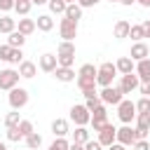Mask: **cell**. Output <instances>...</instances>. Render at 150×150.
<instances>
[{"label":"cell","mask_w":150,"mask_h":150,"mask_svg":"<svg viewBox=\"0 0 150 150\" xmlns=\"http://www.w3.org/2000/svg\"><path fill=\"white\" fill-rule=\"evenodd\" d=\"M115 73H117V66H115V63H110V61L101 63V66H98V75H96V84H101V87H112Z\"/></svg>","instance_id":"1"},{"label":"cell","mask_w":150,"mask_h":150,"mask_svg":"<svg viewBox=\"0 0 150 150\" xmlns=\"http://www.w3.org/2000/svg\"><path fill=\"white\" fill-rule=\"evenodd\" d=\"M98 96H101V101L108 103V105H120L122 98H124V94H122L120 87H103V91H101Z\"/></svg>","instance_id":"2"},{"label":"cell","mask_w":150,"mask_h":150,"mask_svg":"<svg viewBox=\"0 0 150 150\" xmlns=\"http://www.w3.org/2000/svg\"><path fill=\"white\" fill-rule=\"evenodd\" d=\"M7 101H9V105H12L14 110H21V108L28 103V91H26L23 87H14V89L9 91V96H7Z\"/></svg>","instance_id":"3"},{"label":"cell","mask_w":150,"mask_h":150,"mask_svg":"<svg viewBox=\"0 0 150 150\" xmlns=\"http://www.w3.org/2000/svg\"><path fill=\"white\" fill-rule=\"evenodd\" d=\"M70 120L77 124V127H87L91 122V112L87 105H73L70 108Z\"/></svg>","instance_id":"4"},{"label":"cell","mask_w":150,"mask_h":150,"mask_svg":"<svg viewBox=\"0 0 150 150\" xmlns=\"http://www.w3.org/2000/svg\"><path fill=\"white\" fill-rule=\"evenodd\" d=\"M19 70H12V68H5V70H0V89H7V91H12L16 84H19Z\"/></svg>","instance_id":"5"},{"label":"cell","mask_w":150,"mask_h":150,"mask_svg":"<svg viewBox=\"0 0 150 150\" xmlns=\"http://www.w3.org/2000/svg\"><path fill=\"white\" fill-rule=\"evenodd\" d=\"M59 33H61V38L66 40V42H73L75 40V35H77V21H70V19H61L59 21Z\"/></svg>","instance_id":"6"},{"label":"cell","mask_w":150,"mask_h":150,"mask_svg":"<svg viewBox=\"0 0 150 150\" xmlns=\"http://www.w3.org/2000/svg\"><path fill=\"white\" fill-rule=\"evenodd\" d=\"M117 115H120V120H122L124 124H129L131 120H136V103L122 98V103L117 105Z\"/></svg>","instance_id":"7"},{"label":"cell","mask_w":150,"mask_h":150,"mask_svg":"<svg viewBox=\"0 0 150 150\" xmlns=\"http://www.w3.org/2000/svg\"><path fill=\"white\" fill-rule=\"evenodd\" d=\"M98 143H101L103 148H110L112 143H117V129H115L112 124H105V127L98 131Z\"/></svg>","instance_id":"8"},{"label":"cell","mask_w":150,"mask_h":150,"mask_svg":"<svg viewBox=\"0 0 150 150\" xmlns=\"http://www.w3.org/2000/svg\"><path fill=\"white\" fill-rule=\"evenodd\" d=\"M138 87H141V77H138L136 73L122 75V82H120V89H122V94H131V91H136Z\"/></svg>","instance_id":"9"},{"label":"cell","mask_w":150,"mask_h":150,"mask_svg":"<svg viewBox=\"0 0 150 150\" xmlns=\"http://www.w3.org/2000/svg\"><path fill=\"white\" fill-rule=\"evenodd\" d=\"M105 124H108V112H105V105H98V108L91 112V129H94V131H101Z\"/></svg>","instance_id":"10"},{"label":"cell","mask_w":150,"mask_h":150,"mask_svg":"<svg viewBox=\"0 0 150 150\" xmlns=\"http://www.w3.org/2000/svg\"><path fill=\"white\" fill-rule=\"evenodd\" d=\"M138 138H136V129H131L129 124H124V127H120L117 129V143H122V145H134Z\"/></svg>","instance_id":"11"},{"label":"cell","mask_w":150,"mask_h":150,"mask_svg":"<svg viewBox=\"0 0 150 150\" xmlns=\"http://www.w3.org/2000/svg\"><path fill=\"white\" fill-rule=\"evenodd\" d=\"M148 54H150V49H148V45L145 42H134L131 45V52H129V56L138 63V61H143V59H148Z\"/></svg>","instance_id":"12"},{"label":"cell","mask_w":150,"mask_h":150,"mask_svg":"<svg viewBox=\"0 0 150 150\" xmlns=\"http://www.w3.org/2000/svg\"><path fill=\"white\" fill-rule=\"evenodd\" d=\"M59 68V59H56V54H42L40 56V70H45V73H54Z\"/></svg>","instance_id":"13"},{"label":"cell","mask_w":150,"mask_h":150,"mask_svg":"<svg viewBox=\"0 0 150 150\" xmlns=\"http://www.w3.org/2000/svg\"><path fill=\"white\" fill-rule=\"evenodd\" d=\"M115 66H117V73H122V75L136 73V63H134V59H131V56H120Z\"/></svg>","instance_id":"14"},{"label":"cell","mask_w":150,"mask_h":150,"mask_svg":"<svg viewBox=\"0 0 150 150\" xmlns=\"http://www.w3.org/2000/svg\"><path fill=\"white\" fill-rule=\"evenodd\" d=\"M129 30H131V23L127 21V19H120L117 23H115V38L117 40H124V38H129Z\"/></svg>","instance_id":"15"},{"label":"cell","mask_w":150,"mask_h":150,"mask_svg":"<svg viewBox=\"0 0 150 150\" xmlns=\"http://www.w3.org/2000/svg\"><path fill=\"white\" fill-rule=\"evenodd\" d=\"M77 87H80V91L82 94H89V91H96V77H80L77 75Z\"/></svg>","instance_id":"16"},{"label":"cell","mask_w":150,"mask_h":150,"mask_svg":"<svg viewBox=\"0 0 150 150\" xmlns=\"http://www.w3.org/2000/svg\"><path fill=\"white\" fill-rule=\"evenodd\" d=\"M52 131H54V136H56V138H66V134H68L70 129H68V122H66V120L56 117V120L52 122Z\"/></svg>","instance_id":"17"},{"label":"cell","mask_w":150,"mask_h":150,"mask_svg":"<svg viewBox=\"0 0 150 150\" xmlns=\"http://www.w3.org/2000/svg\"><path fill=\"white\" fill-rule=\"evenodd\" d=\"M136 75L141 77V82H150V59H143L136 63Z\"/></svg>","instance_id":"18"},{"label":"cell","mask_w":150,"mask_h":150,"mask_svg":"<svg viewBox=\"0 0 150 150\" xmlns=\"http://www.w3.org/2000/svg\"><path fill=\"white\" fill-rule=\"evenodd\" d=\"M54 77H56L59 82H73V80H77V77H75V70H73V68H61V66H59V68L54 70Z\"/></svg>","instance_id":"19"},{"label":"cell","mask_w":150,"mask_h":150,"mask_svg":"<svg viewBox=\"0 0 150 150\" xmlns=\"http://www.w3.org/2000/svg\"><path fill=\"white\" fill-rule=\"evenodd\" d=\"M35 23H38V28H40L42 33H49V30L54 28V19H52V14H40V16L35 19Z\"/></svg>","instance_id":"20"},{"label":"cell","mask_w":150,"mask_h":150,"mask_svg":"<svg viewBox=\"0 0 150 150\" xmlns=\"http://www.w3.org/2000/svg\"><path fill=\"white\" fill-rule=\"evenodd\" d=\"M35 73H38V68H35L33 61H21V66H19V75L21 77L30 80V77H35Z\"/></svg>","instance_id":"21"},{"label":"cell","mask_w":150,"mask_h":150,"mask_svg":"<svg viewBox=\"0 0 150 150\" xmlns=\"http://www.w3.org/2000/svg\"><path fill=\"white\" fill-rule=\"evenodd\" d=\"M16 30V19H12V16H0V33H5V35H9V33H14Z\"/></svg>","instance_id":"22"},{"label":"cell","mask_w":150,"mask_h":150,"mask_svg":"<svg viewBox=\"0 0 150 150\" xmlns=\"http://www.w3.org/2000/svg\"><path fill=\"white\" fill-rule=\"evenodd\" d=\"M35 28H38L35 19H19V26H16V30H19V33H23V35H30Z\"/></svg>","instance_id":"23"},{"label":"cell","mask_w":150,"mask_h":150,"mask_svg":"<svg viewBox=\"0 0 150 150\" xmlns=\"http://www.w3.org/2000/svg\"><path fill=\"white\" fill-rule=\"evenodd\" d=\"M23 42H26V35H23V33H19V30H14V33H9V35H7V45H9V47H14V49H21V47H23Z\"/></svg>","instance_id":"24"},{"label":"cell","mask_w":150,"mask_h":150,"mask_svg":"<svg viewBox=\"0 0 150 150\" xmlns=\"http://www.w3.org/2000/svg\"><path fill=\"white\" fill-rule=\"evenodd\" d=\"M84 98H87V108H89V112H94L98 105H103V101H101V96L96 94V91H89V94H84Z\"/></svg>","instance_id":"25"},{"label":"cell","mask_w":150,"mask_h":150,"mask_svg":"<svg viewBox=\"0 0 150 150\" xmlns=\"http://www.w3.org/2000/svg\"><path fill=\"white\" fill-rule=\"evenodd\" d=\"M56 56H73L75 59V42H61L59 45V52H56Z\"/></svg>","instance_id":"26"},{"label":"cell","mask_w":150,"mask_h":150,"mask_svg":"<svg viewBox=\"0 0 150 150\" xmlns=\"http://www.w3.org/2000/svg\"><path fill=\"white\" fill-rule=\"evenodd\" d=\"M87 141H89V129H87V127H77V129L73 131V143H82V145H84Z\"/></svg>","instance_id":"27"},{"label":"cell","mask_w":150,"mask_h":150,"mask_svg":"<svg viewBox=\"0 0 150 150\" xmlns=\"http://www.w3.org/2000/svg\"><path fill=\"white\" fill-rule=\"evenodd\" d=\"M63 16H66V19H70V21H77V19L82 16V7H80L77 2H75V5H68V7H66V14H63Z\"/></svg>","instance_id":"28"},{"label":"cell","mask_w":150,"mask_h":150,"mask_svg":"<svg viewBox=\"0 0 150 150\" xmlns=\"http://www.w3.org/2000/svg\"><path fill=\"white\" fill-rule=\"evenodd\" d=\"M77 75H80V77H96V75H98V68H96L94 63H84V66H80Z\"/></svg>","instance_id":"29"},{"label":"cell","mask_w":150,"mask_h":150,"mask_svg":"<svg viewBox=\"0 0 150 150\" xmlns=\"http://www.w3.org/2000/svg\"><path fill=\"white\" fill-rule=\"evenodd\" d=\"M47 5H49V12L52 14H66V7H68L66 0H49Z\"/></svg>","instance_id":"30"},{"label":"cell","mask_w":150,"mask_h":150,"mask_svg":"<svg viewBox=\"0 0 150 150\" xmlns=\"http://www.w3.org/2000/svg\"><path fill=\"white\" fill-rule=\"evenodd\" d=\"M136 115H150V96H143L136 101Z\"/></svg>","instance_id":"31"},{"label":"cell","mask_w":150,"mask_h":150,"mask_svg":"<svg viewBox=\"0 0 150 150\" xmlns=\"http://www.w3.org/2000/svg\"><path fill=\"white\" fill-rule=\"evenodd\" d=\"M26 145H28L30 150H35V148H40V145H42V136H40L38 131H33L30 136H26Z\"/></svg>","instance_id":"32"},{"label":"cell","mask_w":150,"mask_h":150,"mask_svg":"<svg viewBox=\"0 0 150 150\" xmlns=\"http://www.w3.org/2000/svg\"><path fill=\"white\" fill-rule=\"evenodd\" d=\"M30 7H33V2H30V0H19V2L14 5L16 14H21V16H26V14L30 12Z\"/></svg>","instance_id":"33"},{"label":"cell","mask_w":150,"mask_h":150,"mask_svg":"<svg viewBox=\"0 0 150 150\" xmlns=\"http://www.w3.org/2000/svg\"><path fill=\"white\" fill-rule=\"evenodd\" d=\"M129 38H131L134 42H141V40L145 38V33H143V26H131V30H129Z\"/></svg>","instance_id":"34"},{"label":"cell","mask_w":150,"mask_h":150,"mask_svg":"<svg viewBox=\"0 0 150 150\" xmlns=\"http://www.w3.org/2000/svg\"><path fill=\"white\" fill-rule=\"evenodd\" d=\"M19 122H21V117H19V112L14 110V112H7V117H5V127L9 129V127H19Z\"/></svg>","instance_id":"35"},{"label":"cell","mask_w":150,"mask_h":150,"mask_svg":"<svg viewBox=\"0 0 150 150\" xmlns=\"http://www.w3.org/2000/svg\"><path fill=\"white\" fill-rule=\"evenodd\" d=\"M19 131H21V136H23V138H26V136H30V134H33V122L21 120V122H19Z\"/></svg>","instance_id":"36"},{"label":"cell","mask_w":150,"mask_h":150,"mask_svg":"<svg viewBox=\"0 0 150 150\" xmlns=\"http://www.w3.org/2000/svg\"><path fill=\"white\" fill-rule=\"evenodd\" d=\"M21 61H23V52L12 47V54H9V61H7V63H16V66H21Z\"/></svg>","instance_id":"37"},{"label":"cell","mask_w":150,"mask_h":150,"mask_svg":"<svg viewBox=\"0 0 150 150\" xmlns=\"http://www.w3.org/2000/svg\"><path fill=\"white\" fill-rule=\"evenodd\" d=\"M7 138H9L12 143H16V141H21L23 136H21V131H19V127H9V129H7Z\"/></svg>","instance_id":"38"},{"label":"cell","mask_w":150,"mask_h":150,"mask_svg":"<svg viewBox=\"0 0 150 150\" xmlns=\"http://www.w3.org/2000/svg\"><path fill=\"white\" fill-rule=\"evenodd\" d=\"M70 148V143L66 141V138H56L52 145H49V150H68Z\"/></svg>","instance_id":"39"},{"label":"cell","mask_w":150,"mask_h":150,"mask_svg":"<svg viewBox=\"0 0 150 150\" xmlns=\"http://www.w3.org/2000/svg\"><path fill=\"white\" fill-rule=\"evenodd\" d=\"M9 54H12V47L9 45H0V59L2 61H9Z\"/></svg>","instance_id":"40"},{"label":"cell","mask_w":150,"mask_h":150,"mask_svg":"<svg viewBox=\"0 0 150 150\" xmlns=\"http://www.w3.org/2000/svg\"><path fill=\"white\" fill-rule=\"evenodd\" d=\"M14 5H16V0H0V12H9V9H14Z\"/></svg>","instance_id":"41"},{"label":"cell","mask_w":150,"mask_h":150,"mask_svg":"<svg viewBox=\"0 0 150 150\" xmlns=\"http://www.w3.org/2000/svg\"><path fill=\"white\" fill-rule=\"evenodd\" d=\"M84 150H103V145L98 141H87L84 143Z\"/></svg>","instance_id":"42"},{"label":"cell","mask_w":150,"mask_h":150,"mask_svg":"<svg viewBox=\"0 0 150 150\" xmlns=\"http://www.w3.org/2000/svg\"><path fill=\"white\" fill-rule=\"evenodd\" d=\"M131 148H134V150H150V143H148V141H136Z\"/></svg>","instance_id":"43"},{"label":"cell","mask_w":150,"mask_h":150,"mask_svg":"<svg viewBox=\"0 0 150 150\" xmlns=\"http://www.w3.org/2000/svg\"><path fill=\"white\" fill-rule=\"evenodd\" d=\"M138 89H141V94H143V96H150V82H141V87H138Z\"/></svg>","instance_id":"44"},{"label":"cell","mask_w":150,"mask_h":150,"mask_svg":"<svg viewBox=\"0 0 150 150\" xmlns=\"http://www.w3.org/2000/svg\"><path fill=\"white\" fill-rule=\"evenodd\" d=\"M96 2H98V0H77V5H80L82 9H84V7H94Z\"/></svg>","instance_id":"45"},{"label":"cell","mask_w":150,"mask_h":150,"mask_svg":"<svg viewBox=\"0 0 150 150\" xmlns=\"http://www.w3.org/2000/svg\"><path fill=\"white\" fill-rule=\"evenodd\" d=\"M141 26H143V33H145V38H150V19H145Z\"/></svg>","instance_id":"46"},{"label":"cell","mask_w":150,"mask_h":150,"mask_svg":"<svg viewBox=\"0 0 150 150\" xmlns=\"http://www.w3.org/2000/svg\"><path fill=\"white\" fill-rule=\"evenodd\" d=\"M108 150H127V145H122V143H112Z\"/></svg>","instance_id":"47"},{"label":"cell","mask_w":150,"mask_h":150,"mask_svg":"<svg viewBox=\"0 0 150 150\" xmlns=\"http://www.w3.org/2000/svg\"><path fill=\"white\" fill-rule=\"evenodd\" d=\"M68 150H84V145H82V143H70Z\"/></svg>","instance_id":"48"},{"label":"cell","mask_w":150,"mask_h":150,"mask_svg":"<svg viewBox=\"0 0 150 150\" xmlns=\"http://www.w3.org/2000/svg\"><path fill=\"white\" fill-rule=\"evenodd\" d=\"M136 2H138L141 7H150V0H136Z\"/></svg>","instance_id":"49"},{"label":"cell","mask_w":150,"mask_h":150,"mask_svg":"<svg viewBox=\"0 0 150 150\" xmlns=\"http://www.w3.org/2000/svg\"><path fill=\"white\" fill-rule=\"evenodd\" d=\"M33 5H45V2H49V0H30Z\"/></svg>","instance_id":"50"},{"label":"cell","mask_w":150,"mask_h":150,"mask_svg":"<svg viewBox=\"0 0 150 150\" xmlns=\"http://www.w3.org/2000/svg\"><path fill=\"white\" fill-rule=\"evenodd\" d=\"M120 2H122V5H134L136 0H120Z\"/></svg>","instance_id":"51"},{"label":"cell","mask_w":150,"mask_h":150,"mask_svg":"<svg viewBox=\"0 0 150 150\" xmlns=\"http://www.w3.org/2000/svg\"><path fill=\"white\" fill-rule=\"evenodd\" d=\"M66 2H68V5H75V2H77V0H66Z\"/></svg>","instance_id":"52"},{"label":"cell","mask_w":150,"mask_h":150,"mask_svg":"<svg viewBox=\"0 0 150 150\" xmlns=\"http://www.w3.org/2000/svg\"><path fill=\"white\" fill-rule=\"evenodd\" d=\"M0 150H7V148H5V143H0Z\"/></svg>","instance_id":"53"},{"label":"cell","mask_w":150,"mask_h":150,"mask_svg":"<svg viewBox=\"0 0 150 150\" xmlns=\"http://www.w3.org/2000/svg\"><path fill=\"white\" fill-rule=\"evenodd\" d=\"M110 2H120V0H110Z\"/></svg>","instance_id":"54"},{"label":"cell","mask_w":150,"mask_h":150,"mask_svg":"<svg viewBox=\"0 0 150 150\" xmlns=\"http://www.w3.org/2000/svg\"><path fill=\"white\" fill-rule=\"evenodd\" d=\"M16 2H19V0H16Z\"/></svg>","instance_id":"55"}]
</instances>
